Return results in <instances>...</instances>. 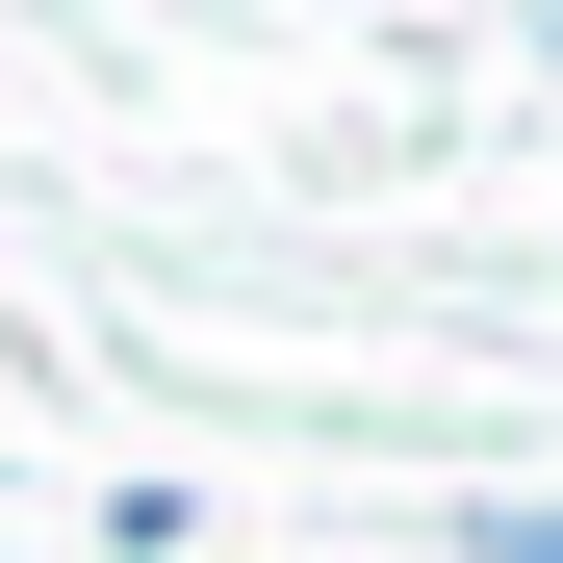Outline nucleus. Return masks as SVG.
Listing matches in <instances>:
<instances>
[{
    "mask_svg": "<svg viewBox=\"0 0 563 563\" xmlns=\"http://www.w3.org/2000/svg\"><path fill=\"white\" fill-rule=\"evenodd\" d=\"M461 563H563V512H538V487H512V512H461Z\"/></svg>",
    "mask_w": 563,
    "mask_h": 563,
    "instance_id": "obj_1",
    "label": "nucleus"
},
{
    "mask_svg": "<svg viewBox=\"0 0 563 563\" xmlns=\"http://www.w3.org/2000/svg\"><path fill=\"white\" fill-rule=\"evenodd\" d=\"M538 52H563V0H538Z\"/></svg>",
    "mask_w": 563,
    "mask_h": 563,
    "instance_id": "obj_2",
    "label": "nucleus"
}]
</instances>
